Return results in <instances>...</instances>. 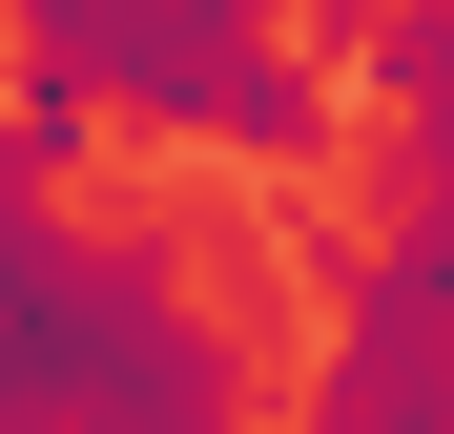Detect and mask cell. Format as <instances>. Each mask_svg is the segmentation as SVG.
Masks as SVG:
<instances>
[{
    "label": "cell",
    "mask_w": 454,
    "mask_h": 434,
    "mask_svg": "<svg viewBox=\"0 0 454 434\" xmlns=\"http://www.w3.org/2000/svg\"><path fill=\"white\" fill-rule=\"evenodd\" d=\"M289 434H454V249L434 228L310 249V393H289Z\"/></svg>",
    "instance_id": "cell-1"
},
{
    "label": "cell",
    "mask_w": 454,
    "mask_h": 434,
    "mask_svg": "<svg viewBox=\"0 0 454 434\" xmlns=\"http://www.w3.org/2000/svg\"><path fill=\"white\" fill-rule=\"evenodd\" d=\"M310 21H331L351 83L393 104V228L454 249V0H310Z\"/></svg>",
    "instance_id": "cell-2"
}]
</instances>
